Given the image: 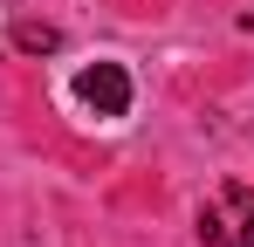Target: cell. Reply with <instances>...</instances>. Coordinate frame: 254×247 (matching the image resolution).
Here are the masks:
<instances>
[{"mask_svg":"<svg viewBox=\"0 0 254 247\" xmlns=\"http://www.w3.org/2000/svg\"><path fill=\"white\" fill-rule=\"evenodd\" d=\"M199 241L206 247H254V185H220V199L199 206Z\"/></svg>","mask_w":254,"mask_h":247,"instance_id":"6da1fadb","label":"cell"},{"mask_svg":"<svg viewBox=\"0 0 254 247\" xmlns=\"http://www.w3.org/2000/svg\"><path fill=\"white\" fill-rule=\"evenodd\" d=\"M76 103H83L89 117H124V110H130V76H124V62H89L83 76H76Z\"/></svg>","mask_w":254,"mask_h":247,"instance_id":"7a4b0ae2","label":"cell"},{"mask_svg":"<svg viewBox=\"0 0 254 247\" xmlns=\"http://www.w3.org/2000/svg\"><path fill=\"white\" fill-rule=\"evenodd\" d=\"M14 48H28V55H55V48H62V28H48V21H14Z\"/></svg>","mask_w":254,"mask_h":247,"instance_id":"3957f363","label":"cell"}]
</instances>
